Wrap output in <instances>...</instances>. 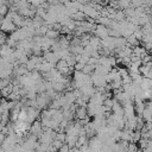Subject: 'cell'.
Segmentation results:
<instances>
[{
  "mask_svg": "<svg viewBox=\"0 0 152 152\" xmlns=\"http://www.w3.org/2000/svg\"><path fill=\"white\" fill-rule=\"evenodd\" d=\"M70 18H74L72 20H75V21H84L87 17H86V14H84L82 11H77V12L74 13Z\"/></svg>",
  "mask_w": 152,
  "mask_h": 152,
  "instance_id": "obj_1",
  "label": "cell"
},
{
  "mask_svg": "<svg viewBox=\"0 0 152 152\" xmlns=\"http://www.w3.org/2000/svg\"><path fill=\"white\" fill-rule=\"evenodd\" d=\"M58 31H56V30H52V28H48V31H46V33H45V37L46 38H49V39H55V38H57L58 37Z\"/></svg>",
  "mask_w": 152,
  "mask_h": 152,
  "instance_id": "obj_2",
  "label": "cell"
},
{
  "mask_svg": "<svg viewBox=\"0 0 152 152\" xmlns=\"http://www.w3.org/2000/svg\"><path fill=\"white\" fill-rule=\"evenodd\" d=\"M8 13V5H0V17H5Z\"/></svg>",
  "mask_w": 152,
  "mask_h": 152,
  "instance_id": "obj_3",
  "label": "cell"
},
{
  "mask_svg": "<svg viewBox=\"0 0 152 152\" xmlns=\"http://www.w3.org/2000/svg\"><path fill=\"white\" fill-rule=\"evenodd\" d=\"M5 43H6V36L4 32L0 31V45H4Z\"/></svg>",
  "mask_w": 152,
  "mask_h": 152,
  "instance_id": "obj_4",
  "label": "cell"
},
{
  "mask_svg": "<svg viewBox=\"0 0 152 152\" xmlns=\"http://www.w3.org/2000/svg\"><path fill=\"white\" fill-rule=\"evenodd\" d=\"M142 4H144V6L152 7V0H142Z\"/></svg>",
  "mask_w": 152,
  "mask_h": 152,
  "instance_id": "obj_5",
  "label": "cell"
}]
</instances>
